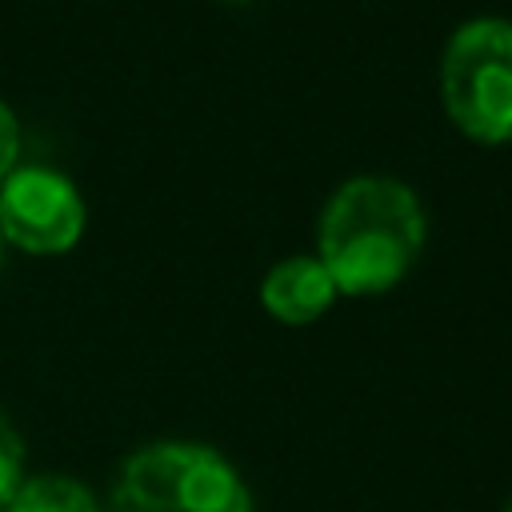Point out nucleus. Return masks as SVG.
Returning a JSON list of instances; mask_svg holds the SVG:
<instances>
[{"label":"nucleus","instance_id":"nucleus-5","mask_svg":"<svg viewBox=\"0 0 512 512\" xmlns=\"http://www.w3.org/2000/svg\"><path fill=\"white\" fill-rule=\"evenodd\" d=\"M336 300V284L320 256H284L260 280V304L280 324H312Z\"/></svg>","mask_w":512,"mask_h":512},{"label":"nucleus","instance_id":"nucleus-1","mask_svg":"<svg viewBox=\"0 0 512 512\" xmlns=\"http://www.w3.org/2000/svg\"><path fill=\"white\" fill-rule=\"evenodd\" d=\"M424 236V208L404 180L352 176L328 196L320 212L316 256L328 268L336 292L376 296L408 276Z\"/></svg>","mask_w":512,"mask_h":512},{"label":"nucleus","instance_id":"nucleus-4","mask_svg":"<svg viewBox=\"0 0 512 512\" xmlns=\"http://www.w3.org/2000/svg\"><path fill=\"white\" fill-rule=\"evenodd\" d=\"M84 196L80 188L40 164H16V172L0 184V236L32 256L68 252L84 236Z\"/></svg>","mask_w":512,"mask_h":512},{"label":"nucleus","instance_id":"nucleus-8","mask_svg":"<svg viewBox=\"0 0 512 512\" xmlns=\"http://www.w3.org/2000/svg\"><path fill=\"white\" fill-rule=\"evenodd\" d=\"M16 160H20V120L0 100V184L16 172Z\"/></svg>","mask_w":512,"mask_h":512},{"label":"nucleus","instance_id":"nucleus-6","mask_svg":"<svg viewBox=\"0 0 512 512\" xmlns=\"http://www.w3.org/2000/svg\"><path fill=\"white\" fill-rule=\"evenodd\" d=\"M4 512H100V504L88 484L60 472H44V476H24V484L16 488Z\"/></svg>","mask_w":512,"mask_h":512},{"label":"nucleus","instance_id":"nucleus-9","mask_svg":"<svg viewBox=\"0 0 512 512\" xmlns=\"http://www.w3.org/2000/svg\"><path fill=\"white\" fill-rule=\"evenodd\" d=\"M504 512H512V496H508V504H504Z\"/></svg>","mask_w":512,"mask_h":512},{"label":"nucleus","instance_id":"nucleus-10","mask_svg":"<svg viewBox=\"0 0 512 512\" xmlns=\"http://www.w3.org/2000/svg\"><path fill=\"white\" fill-rule=\"evenodd\" d=\"M0 248H4V236H0Z\"/></svg>","mask_w":512,"mask_h":512},{"label":"nucleus","instance_id":"nucleus-2","mask_svg":"<svg viewBox=\"0 0 512 512\" xmlns=\"http://www.w3.org/2000/svg\"><path fill=\"white\" fill-rule=\"evenodd\" d=\"M108 512H252V496L216 448L152 440L120 460Z\"/></svg>","mask_w":512,"mask_h":512},{"label":"nucleus","instance_id":"nucleus-3","mask_svg":"<svg viewBox=\"0 0 512 512\" xmlns=\"http://www.w3.org/2000/svg\"><path fill=\"white\" fill-rule=\"evenodd\" d=\"M440 96L452 124L480 140H512V20L476 16L460 24L440 60Z\"/></svg>","mask_w":512,"mask_h":512},{"label":"nucleus","instance_id":"nucleus-7","mask_svg":"<svg viewBox=\"0 0 512 512\" xmlns=\"http://www.w3.org/2000/svg\"><path fill=\"white\" fill-rule=\"evenodd\" d=\"M20 484H24V440L16 424L0 412V512L8 508Z\"/></svg>","mask_w":512,"mask_h":512}]
</instances>
